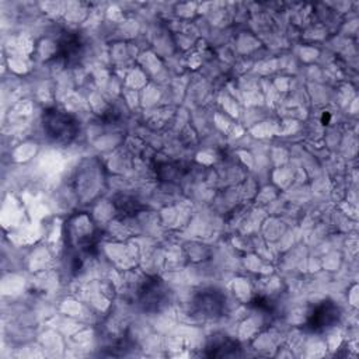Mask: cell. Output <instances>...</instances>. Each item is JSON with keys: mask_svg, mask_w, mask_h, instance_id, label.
<instances>
[{"mask_svg": "<svg viewBox=\"0 0 359 359\" xmlns=\"http://www.w3.org/2000/svg\"><path fill=\"white\" fill-rule=\"evenodd\" d=\"M44 130L47 135L58 143H69L77 134L73 116L61 110H48L44 114Z\"/></svg>", "mask_w": 359, "mask_h": 359, "instance_id": "1", "label": "cell"}, {"mask_svg": "<svg viewBox=\"0 0 359 359\" xmlns=\"http://www.w3.org/2000/svg\"><path fill=\"white\" fill-rule=\"evenodd\" d=\"M341 316L340 309L331 302H323L318 305L307 322V327L311 331H323L333 327Z\"/></svg>", "mask_w": 359, "mask_h": 359, "instance_id": "2", "label": "cell"}, {"mask_svg": "<svg viewBox=\"0 0 359 359\" xmlns=\"http://www.w3.org/2000/svg\"><path fill=\"white\" fill-rule=\"evenodd\" d=\"M195 305L198 307V311L204 313V316L207 317H214L222 311L223 298L219 292L214 289H207L199 294V296L195 299Z\"/></svg>", "mask_w": 359, "mask_h": 359, "instance_id": "3", "label": "cell"}, {"mask_svg": "<svg viewBox=\"0 0 359 359\" xmlns=\"http://www.w3.org/2000/svg\"><path fill=\"white\" fill-rule=\"evenodd\" d=\"M81 47L82 44L76 35H68L61 44V54L63 58L70 59L81 54Z\"/></svg>", "mask_w": 359, "mask_h": 359, "instance_id": "4", "label": "cell"}, {"mask_svg": "<svg viewBox=\"0 0 359 359\" xmlns=\"http://www.w3.org/2000/svg\"><path fill=\"white\" fill-rule=\"evenodd\" d=\"M116 208L124 212L123 215H135V212H138V207L139 203L134 198H128V196H123L121 199H118L116 201Z\"/></svg>", "mask_w": 359, "mask_h": 359, "instance_id": "5", "label": "cell"}]
</instances>
